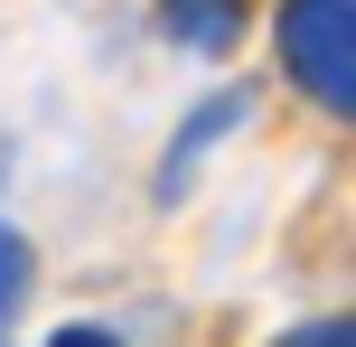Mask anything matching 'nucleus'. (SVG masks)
<instances>
[{"label": "nucleus", "mask_w": 356, "mask_h": 347, "mask_svg": "<svg viewBox=\"0 0 356 347\" xmlns=\"http://www.w3.org/2000/svg\"><path fill=\"white\" fill-rule=\"evenodd\" d=\"M272 56L319 113L356 122V0H282L272 10Z\"/></svg>", "instance_id": "obj_1"}, {"label": "nucleus", "mask_w": 356, "mask_h": 347, "mask_svg": "<svg viewBox=\"0 0 356 347\" xmlns=\"http://www.w3.org/2000/svg\"><path fill=\"white\" fill-rule=\"evenodd\" d=\"M244 113H253V94H244V85H216V94H197V113L169 131V150H160V207H178V197H188V179L207 169V150L225 141V131L244 122Z\"/></svg>", "instance_id": "obj_2"}, {"label": "nucleus", "mask_w": 356, "mask_h": 347, "mask_svg": "<svg viewBox=\"0 0 356 347\" xmlns=\"http://www.w3.org/2000/svg\"><path fill=\"white\" fill-rule=\"evenodd\" d=\"M244 0H160V29L178 38L188 56H225V47H244Z\"/></svg>", "instance_id": "obj_3"}, {"label": "nucleus", "mask_w": 356, "mask_h": 347, "mask_svg": "<svg viewBox=\"0 0 356 347\" xmlns=\"http://www.w3.org/2000/svg\"><path fill=\"white\" fill-rule=\"evenodd\" d=\"M29 291H38V244L19 235L10 216H0V329H10V319L29 310Z\"/></svg>", "instance_id": "obj_4"}, {"label": "nucleus", "mask_w": 356, "mask_h": 347, "mask_svg": "<svg viewBox=\"0 0 356 347\" xmlns=\"http://www.w3.org/2000/svg\"><path fill=\"white\" fill-rule=\"evenodd\" d=\"M272 347H356V310H328V319H300V329H282Z\"/></svg>", "instance_id": "obj_5"}, {"label": "nucleus", "mask_w": 356, "mask_h": 347, "mask_svg": "<svg viewBox=\"0 0 356 347\" xmlns=\"http://www.w3.org/2000/svg\"><path fill=\"white\" fill-rule=\"evenodd\" d=\"M47 347H122V338L94 329V319H66V329H47Z\"/></svg>", "instance_id": "obj_6"}]
</instances>
